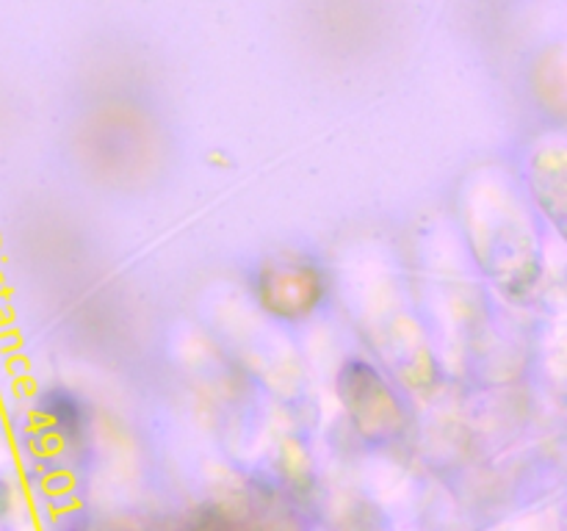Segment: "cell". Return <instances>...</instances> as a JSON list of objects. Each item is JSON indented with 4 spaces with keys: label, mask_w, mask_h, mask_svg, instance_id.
Listing matches in <instances>:
<instances>
[{
    "label": "cell",
    "mask_w": 567,
    "mask_h": 531,
    "mask_svg": "<svg viewBox=\"0 0 567 531\" xmlns=\"http://www.w3.org/2000/svg\"><path fill=\"white\" fill-rule=\"evenodd\" d=\"M264 277L282 282V293H275L269 308L275 313H308L310 304L316 302L319 293V277L302 263H282L280 269H266Z\"/></svg>",
    "instance_id": "cell-1"
}]
</instances>
